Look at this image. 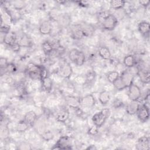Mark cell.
<instances>
[{
  "mask_svg": "<svg viewBox=\"0 0 150 150\" xmlns=\"http://www.w3.org/2000/svg\"><path fill=\"white\" fill-rule=\"evenodd\" d=\"M138 2L141 5L146 8L149 5V4L150 3V1H139Z\"/></svg>",
  "mask_w": 150,
  "mask_h": 150,
  "instance_id": "obj_39",
  "label": "cell"
},
{
  "mask_svg": "<svg viewBox=\"0 0 150 150\" xmlns=\"http://www.w3.org/2000/svg\"><path fill=\"white\" fill-rule=\"evenodd\" d=\"M134 76L135 75L130 72L128 70H124L121 74H120V77L127 88H128L133 83Z\"/></svg>",
  "mask_w": 150,
  "mask_h": 150,
  "instance_id": "obj_8",
  "label": "cell"
},
{
  "mask_svg": "<svg viewBox=\"0 0 150 150\" xmlns=\"http://www.w3.org/2000/svg\"><path fill=\"white\" fill-rule=\"evenodd\" d=\"M37 119V115L34 111H29L27 112L23 117V120L29 125L32 126Z\"/></svg>",
  "mask_w": 150,
  "mask_h": 150,
  "instance_id": "obj_15",
  "label": "cell"
},
{
  "mask_svg": "<svg viewBox=\"0 0 150 150\" xmlns=\"http://www.w3.org/2000/svg\"><path fill=\"white\" fill-rule=\"evenodd\" d=\"M40 81L43 90L49 92L52 90L53 86V81L52 79L48 76V75L41 78Z\"/></svg>",
  "mask_w": 150,
  "mask_h": 150,
  "instance_id": "obj_19",
  "label": "cell"
},
{
  "mask_svg": "<svg viewBox=\"0 0 150 150\" xmlns=\"http://www.w3.org/2000/svg\"><path fill=\"white\" fill-rule=\"evenodd\" d=\"M80 104L84 107H93L96 104V99L92 94H87L80 100Z\"/></svg>",
  "mask_w": 150,
  "mask_h": 150,
  "instance_id": "obj_9",
  "label": "cell"
},
{
  "mask_svg": "<svg viewBox=\"0 0 150 150\" xmlns=\"http://www.w3.org/2000/svg\"><path fill=\"white\" fill-rule=\"evenodd\" d=\"M4 69L6 70V71L9 73H14L16 71V67L15 65L11 63H8L7 66Z\"/></svg>",
  "mask_w": 150,
  "mask_h": 150,
  "instance_id": "obj_32",
  "label": "cell"
},
{
  "mask_svg": "<svg viewBox=\"0 0 150 150\" xmlns=\"http://www.w3.org/2000/svg\"><path fill=\"white\" fill-rule=\"evenodd\" d=\"M42 50L44 52V53L46 54H49L52 53L55 49L54 47V45L52 43L49 42V41H45L42 43Z\"/></svg>",
  "mask_w": 150,
  "mask_h": 150,
  "instance_id": "obj_25",
  "label": "cell"
},
{
  "mask_svg": "<svg viewBox=\"0 0 150 150\" xmlns=\"http://www.w3.org/2000/svg\"><path fill=\"white\" fill-rule=\"evenodd\" d=\"M110 62L112 64V65H114V66H117L118 64L119 63V60L118 59H116V58H110Z\"/></svg>",
  "mask_w": 150,
  "mask_h": 150,
  "instance_id": "obj_40",
  "label": "cell"
},
{
  "mask_svg": "<svg viewBox=\"0 0 150 150\" xmlns=\"http://www.w3.org/2000/svg\"><path fill=\"white\" fill-rule=\"evenodd\" d=\"M111 111L109 108H103L98 112H96L91 118L94 125L98 128L101 127L110 116Z\"/></svg>",
  "mask_w": 150,
  "mask_h": 150,
  "instance_id": "obj_1",
  "label": "cell"
},
{
  "mask_svg": "<svg viewBox=\"0 0 150 150\" xmlns=\"http://www.w3.org/2000/svg\"><path fill=\"white\" fill-rule=\"evenodd\" d=\"M139 106L140 104L138 103V101H131L126 106V112L129 115H135L137 114L139 108Z\"/></svg>",
  "mask_w": 150,
  "mask_h": 150,
  "instance_id": "obj_10",
  "label": "cell"
},
{
  "mask_svg": "<svg viewBox=\"0 0 150 150\" xmlns=\"http://www.w3.org/2000/svg\"><path fill=\"white\" fill-rule=\"evenodd\" d=\"M110 99L111 96L109 91L104 90L100 93L98 96V100L101 105H107L110 102Z\"/></svg>",
  "mask_w": 150,
  "mask_h": 150,
  "instance_id": "obj_20",
  "label": "cell"
},
{
  "mask_svg": "<svg viewBox=\"0 0 150 150\" xmlns=\"http://www.w3.org/2000/svg\"><path fill=\"white\" fill-rule=\"evenodd\" d=\"M65 100L67 105L71 108L76 109L81 106L80 100L74 96H68L66 97Z\"/></svg>",
  "mask_w": 150,
  "mask_h": 150,
  "instance_id": "obj_12",
  "label": "cell"
},
{
  "mask_svg": "<svg viewBox=\"0 0 150 150\" xmlns=\"http://www.w3.org/2000/svg\"><path fill=\"white\" fill-rule=\"evenodd\" d=\"M52 30V26L48 21H44L40 23L39 27V31L40 34L43 35H49L51 33Z\"/></svg>",
  "mask_w": 150,
  "mask_h": 150,
  "instance_id": "obj_16",
  "label": "cell"
},
{
  "mask_svg": "<svg viewBox=\"0 0 150 150\" xmlns=\"http://www.w3.org/2000/svg\"><path fill=\"white\" fill-rule=\"evenodd\" d=\"M138 29L142 35H148L150 31L149 23L146 21H141L138 25Z\"/></svg>",
  "mask_w": 150,
  "mask_h": 150,
  "instance_id": "obj_17",
  "label": "cell"
},
{
  "mask_svg": "<svg viewBox=\"0 0 150 150\" xmlns=\"http://www.w3.org/2000/svg\"><path fill=\"white\" fill-rule=\"evenodd\" d=\"M136 114L137 115L138 120L141 122H146L149 118V107L146 104L140 105L139 108Z\"/></svg>",
  "mask_w": 150,
  "mask_h": 150,
  "instance_id": "obj_6",
  "label": "cell"
},
{
  "mask_svg": "<svg viewBox=\"0 0 150 150\" xmlns=\"http://www.w3.org/2000/svg\"><path fill=\"white\" fill-rule=\"evenodd\" d=\"M123 63L127 68H131L136 66L137 61L135 56L132 54H128L124 58Z\"/></svg>",
  "mask_w": 150,
  "mask_h": 150,
  "instance_id": "obj_22",
  "label": "cell"
},
{
  "mask_svg": "<svg viewBox=\"0 0 150 150\" xmlns=\"http://www.w3.org/2000/svg\"><path fill=\"white\" fill-rule=\"evenodd\" d=\"M42 138L46 141H49L54 138V134L51 131L46 130L42 132Z\"/></svg>",
  "mask_w": 150,
  "mask_h": 150,
  "instance_id": "obj_30",
  "label": "cell"
},
{
  "mask_svg": "<svg viewBox=\"0 0 150 150\" xmlns=\"http://www.w3.org/2000/svg\"><path fill=\"white\" fill-rule=\"evenodd\" d=\"M98 55L104 60H108L111 57V54L109 49L104 46H100L98 50Z\"/></svg>",
  "mask_w": 150,
  "mask_h": 150,
  "instance_id": "obj_23",
  "label": "cell"
},
{
  "mask_svg": "<svg viewBox=\"0 0 150 150\" xmlns=\"http://www.w3.org/2000/svg\"><path fill=\"white\" fill-rule=\"evenodd\" d=\"M128 96L131 101H138L141 96L140 88L135 84L132 83L128 87Z\"/></svg>",
  "mask_w": 150,
  "mask_h": 150,
  "instance_id": "obj_5",
  "label": "cell"
},
{
  "mask_svg": "<svg viewBox=\"0 0 150 150\" xmlns=\"http://www.w3.org/2000/svg\"><path fill=\"white\" fill-rule=\"evenodd\" d=\"M42 66L33 63H29L26 67V70L30 78L32 80H40V72Z\"/></svg>",
  "mask_w": 150,
  "mask_h": 150,
  "instance_id": "obj_4",
  "label": "cell"
},
{
  "mask_svg": "<svg viewBox=\"0 0 150 150\" xmlns=\"http://www.w3.org/2000/svg\"><path fill=\"white\" fill-rule=\"evenodd\" d=\"M69 59L77 66H81L86 61L84 53L77 49H72L69 52Z\"/></svg>",
  "mask_w": 150,
  "mask_h": 150,
  "instance_id": "obj_2",
  "label": "cell"
},
{
  "mask_svg": "<svg viewBox=\"0 0 150 150\" xmlns=\"http://www.w3.org/2000/svg\"><path fill=\"white\" fill-rule=\"evenodd\" d=\"M29 126V125L23 120L22 121H21L16 124L15 126V129L18 132H23L28 129Z\"/></svg>",
  "mask_w": 150,
  "mask_h": 150,
  "instance_id": "obj_27",
  "label": "cell"
},
{
  "mask_svg": "<svg viewBox=\"0 0 150 150\" xmlns=\"http://www.w3.org/2000/svg\"><path fill=\"white\" fill-rule=\"evenodd\" d=\"M76 2L79 3V5L82 6L83 7H85V6H86L88 5V2L87 1H77Z\"/></svg>",
  "mask_w": 150,
  "mask_h": 150,
  "instance_id": "obj_41",
  "label": "cell"
},
{
  "mask_svg": "<svg viewBox=\"0 0 150 150\" xmlns=\"http://www.w3.org/2000/svg\"><path fill=\"white\" fill-rule=\"evenodd\" d=\"M137 146L139 149H148L149 148V138L145 136L139 138L138 141Z\"/></svg>",
  "mask_w": 150,
  "mask_h": 150,
  "instance_id": "obj_24",
  "label": "cell"
},
{
  "mask_svg": "<svg viewBox=\"0 0 150 150\" xmlns=\"http://www.w3.org/2000/svg\"><path fill=\"white\" fill-rule=\"evenodd\" d=\"M75 81L76 82L80 85H83L84 84L86 83V82L87 81L86 80V77L83 76H78L75 78Z\"/></svg>",
  "mask_w": 150,
  "mask_h": 150,
  "instance_id": "obj_33",
  "label": "cell"
},
{
  "mask_svg": "<svg viewBox=\"0 0 150 150\" xmlns=\"http://www.w3.org/2000/svg\"><path fill=\"white\" fill-rule=\"evenodd\" d=\"M123 105V102L120 99L117 98L116 99H115V100L113 102V106L114 107L117 108H120L121 107H122Z\"/></svg>",
  "mask_w": 150,
  "mask_h": 150,
  "instance_id": "obj_37",
  "label": "cell"
},
{
  "mask_svg": "<svg viewBox=\"0 0 150 150\" xmlns=\"http://www.w3.org/2000/svg\"><path fill=\"white\" fill-rule=\"evenodd\" d=\"M60 75L64 79H69L73 74V69L69 63L63 64L60 70Z\"/></svg>",
  "mask_w": 150,
  "mask_h": 150,
  "instance_id": "obj_13",
  "label": "cell"
},
{
  "mask_svg": "<svg viewBox=\"0 0 150 150\" xmlns=\"http://www.w3.org/2000/svg\"><path fill=\"white\" fill-rule=\"evenodd\" d=\"M17 42L16 36L13 32H9V33L4 35L3 38V42L6 45L11 47L15 43Z\"/></svg>",
  "mask_w": 150,
  "mask_h": 150,
  "instance_id": "obj_14",
  "label": "cell"
},
{
  "mask_svg": "<svg viewBox=\"0 0 150 150\" xmlns=\"http://www.w3.org/2000/svg\"><path fill=\"white\" fill-rule=\"evenodd\" d=\"M21 45H19V42L17 41L16 43H15L13 45H12L10 47L12 49V50L14 52H19L21 48Z\"/></svg>",
  "mask_w": 150,
  "mask_h": 150,
  "instance_id": "obj_38",
  "label": "cell"
},
{
  "mask_svg": "<svg viewBox=\"0 0 150 150\" xmlns=\"http://www.w3.org/2000/svg\"><path fill=\"white\" fill-rule=\"evenodd\" d=\"M101 24L104 29L107 30H112L116 28L118 24V20L114 15L108 13L103 17Z\"/></svg>",
  "mask_w": 150,
  "mask_h": 150,
  "instance_id": "obj_3",
  "label": "cell"
},
{
  "mask_svg": "<svg viewBox=\"0 0 150 150\" xmlns=\"http://www.w3.org/2000/svg\"><path fill=\"white\" fill-rule=\"evenodd\" d=\"M24 2L22 1H15L13 4V7L17 10H21L25 6Z\"/></svg>",
  "mask_w": 150,
  "mask_h": 150,
  "instance_id": "obj_34",
  "label": "cell"
},
{
  "mask_svg": "<svg viewBox=\"0 0 150 150\" xmlns=\"http://www.w3.org/2000/svg\"><path fill=\"white\" fill-rule=\"evenodd\" d=\"M119 77H120V74L117 71H111L108 72L107 74V79L108 81L112 84Z\"/></svg>",
  "mask_w": 150,
  "mask_h": 150,
  "instance_id": "obj_28",
  "label": "cell"
},
{
  "mask_svg": "<svg viewBox=\"0 0 150 150\" xmlns=\"http://www.w3.org/2000/svg\"><path fill=\"white\" fill-rule=\"evenodd\" d=\"M98 127H96V125H94V126L91 127L88 130V134L91 135H95L96 134H97L98 133Z\"/></svg>",
  "mask_w": 150,
  "mask_h": 150,
  "instance_id": "obj_35",
  "label": "cell"
},
{
  "mask_svg": "<svg viewBox=\"0 0 150 150\" xmlns=\"http://www.w3.org/2000/svg\"><path fill=\"white\" fill-rule=\"evenodd\" d=\"M84 34L82 30L81 26L80 25H75L71 29V37L76 40L81 39L84 38Z\"/></svg>",
  "mask_w": 150,
  "mask_h": 150,
  "instance_id": "obj_18",
  "label": "cell"
},
{
  "mask_svg": "<svg viewBox=\"0 0 150 150\" xmlns=\"http://www.w3.org/2000/svg\"><path fill=\"white\" fill-rule=\"evenodd\" d=\"M114 87L117 89V90H122L125 88H126V86H125L124 83L121 79V78L119 77L113 83H112Z\"/></svg>",
  "mask_w": 150,
  "mask_h": 150,
  "instance_id": "obj_29",
  "label": "cell"
},
{
  "mask_svg": "<svg viewBox=\"0 0 150 150\" xmlns=\"http://www.w3.org/2000/svg\"><path fill=\"white\" fill-rule=\"evenodd\" d=\"M8 60L5 57H1L0 59V66H1V69H5L7 65L8 64Z\"/></svg>",
  "mask_w": 150,
  "mask_h": 150,
  "instance_id": "obj_36",
  "label": "cell"
},
{
  "mask_svg": "<svg viewBox=\"0 0 150 150\" xmlns=\"http://www.w3.org/2000/svg\"><path fill=\"white\" fill-rule=\"evenodd\" d=\"M1 31L2 33L4 35L9 33L10 32V26L6 23H4L3 21L1 20Z\"/></svg>",
  "mask_w": 150,
  "mask_h": 150,
  "instance_id": "obj_31",
  "label": "cell"
},
{
  "mask_svg": "<svg viewBox=\"0 0 150 150\" xmlns=\"http://www.w3.org/2000/svg\"><path fill=\"white\" fill-rule=\"evenodd\" d=\"M52 149H71V143L69 138L67 136L61 137L56 142V144L52 148Z\"/></svg>",
  "mask_w": 150,
  "mask_h": 150,
  "instance_id": "obj_7",
  "label": "cell"
},
{
  "mask_svg": "<svg viewBox=\"0 0 150 150\" xmlns=\"http://www.w3.org/2000/svg\"><path fill=\"white\" fill-rule=\"evenodd\" d=\"M137 75L139 77L141 81L144 84H149L150 81V73L148 70L144 69H139L138 67Z\"/></svg>",
  "mask_w": 150,
  "mask_h": 150,
  "instance_id": "obj_11",
  "label": "cell"
},
{
  "mask_svg": "<svg viewBox=\"0 0 150 150\" xmlns=\"http://www.w3.org/2000/svg\"><path fill=\"white\" fill-rule=\"evenodd\" d=\"M110 4L112 9L115 10H118L122 9L124 6L125 1L123 0H112L110 1Z\"/></svg>",
  "mask_w": 150,
  "mask_h": 150,
  "instance_id": "obj_26",
  "label": "cell"
},
{
  "mask_svg": "<svg viewBox=\"0 0 150 150\" xmlns=\"http://www.w3.org/2000/svg\"><path fill=\"white\" fill-rule=\"evenodd\" d=\"M70 112L67 109H62L56 115V120L60 122H65L69 118Z\"/></svg>",
  "mask_w": 150,
  "mask_h": 150,
  "instance_id": "obj_21",
  "label": "cell"
}]
</instances>
